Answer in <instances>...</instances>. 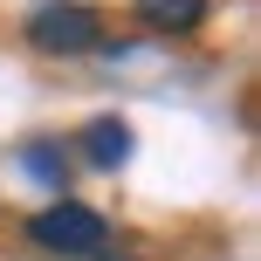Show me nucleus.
Returning a JSON list of instances; mask_svg holds the SVG:
<instances>
[{
	"label": "nucleus",
	"instance_id": "1",
	"mask_svg": "<svg viewBox=\"0 0 261 261\" xmlns=\"http://www.w3.org/2000/svg\"><path fill=\"white\" fill-rule=\"evenodd\" d=\"M28 241L41 254H62V261H96V254H110V220L96 206H83V199H55V206H41L28 220Z\"/></svg>",
	"mask_w": 261,
	"mask_h": 261
},
{
	"label": "nucleus",
	"instance_id": "2",
	"mask_svg": "<svg viewBox=\"0 0 261 261\" xmlns=\"http://www.w3.org/2000/svg\"><path fill=\"white\" fill-rule=\"evenodd\" d=\"M28 41L41 55H96L103 48V14L90 0H35L28 7Z\"/></svg>",
	"mask_w": 261,
	"mask_h": 261
},
{
	"label": "nucleus",
	"instance_id": "3",
	"mask_svg": "<svg viewBox=\"0 0 261 261\" xmlns=\"http://www.w3.org/2000/svg\"><path fill=\"white\" fill-rule=\"evenodd\" d=\"M14 165L28 172V186L69 199V144H62V138H28V144H14Z\"/></svg>",
	"mask_w": 261,
	"mask_h": 261
},
{
	"label": "nucleus",
	"instance_id": "4",
	"mask_svg": "<svg viewBox=\"0 0 261 261\" xmlns=\"http://www.w3.org/2000/svg\"><path fill=\"white\" fill-rule=\"evenodd\" d=\"M83 158H90L96 172H117L130 158V124L124 117H90L83 124Z\"/></svg>",
	"mask_w": 261,
	"mask_h": 261
},
{
	"label": "nucleus",
	"instance_id": "5",
	"mask_svg": "<svg viewBox=\"0 0 261 261\" xmlns=\"http://www.w3.org/2000/svg\"><path fill=\"white\" fill-rule=\"evenodd\" d=\"M130 14H138L151 35H193L213 7H206V0H130Z\"/></svg>",
	"mask_w": 261,
	"mask_h": 261
}]
</instances>
